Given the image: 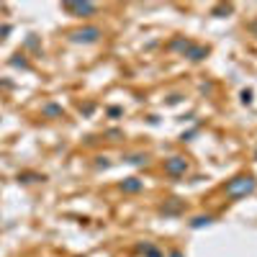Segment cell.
I'll list each match as a JSON object with an SVG mask.
<instances>
[{"mask_svg": "<svg viewBox=\"0 0 257 257\" xmlns=\"http://www.w3.org/2000/svg\"><path fill=\"white\" fill-rule=\"evenodd\" d=\"M255 190H257V180L252 175H237L224 185V193L229 195V198H247Z\"/></svg>", "mask_w": 257, "mask_h": 257, "instance_id": "6da1fadb", "label": "cell"}, {"mask_svg": "<svg viewBox=\"0 0 257 257\" xmlns=\"http://www.w3.org/2000/svg\"><path fill=\"white\" fill-rule=\"evenodd\" d=\"M100 36H103V31L98 26H85V28H80V31H72L70 41H75V44H95Z\"/></svg>", "mask_w": 257, "mask_h": 257, "instance_id": "7a4b0ae2", "label": "cell"}, {"mask_svg": "<svg viewBox=\"0 0 257 257\" xmlns=\"http://www.w3.org/2000/svg\"><path fill=\"white\" fill-rule=\"evenodd\" d=\"M165 175H170V177H185L188 172V160L185 157H170V160H165Z\"/></svg>", "mask_w": 257, "mask_h": 257, "instance_id": "3957f363", "label": "cell"}, {"mask_svg": "<svg viewBox=\"0 0 257 257\" xmlns=\"http://www.w3.org/2000/svg\"><path fill=\"white\" fill-rule=\"evenodd\" d=\"M65 10L72 13V16H78V18H90V16H95V5L93 3H65Z\"/></svg>", "mask_w": 257, "mask_h": 257, "instance_id": "277c9868", "label": "cell"}, {"mask_svg": "<svg viewBox=\"0 0 257 257\" xmlns=\"http://www.w3.org/2000/svg\"><path fill=\"white\" fill-rule=\"evenodd\" d=\"M121 190H124V193H142V190H144V180H139V177H126L124 183H121Z\"/></svg>", "mask_w": 257, "mask_h": 257, "instance_id": "5b68a950", "label": "cell"}, {"mask_svg": "<svg viewBox=\"0 0 257 257\" xmlns=\"http://www.w3.org/2000/svg\"><path fill=\"white\" fill-rule=\"evenodd\" d=\"M183 57L193 59V62H201L203 57H208V47H198V44H190V47H188V52H185Z\"/></svg>", "mask_w": 257, "mask_h": 257, "instance_id": "8992f818", "label": "cell"}, {"mask_svg": "<svg viewBox=\"0 0 257 257\" xmlns=\"http://www.w3.org/2000/svg\"><path fill=\"white\" fill-rule=\"evenodd\" d=\"M211 221H214V216H195L190 221V229H201V226H208Z\"/></svg>", "mask_w": 257, "mask_h": 257, "instance_id": "52a82bcc", "label": "cell"}, {"mask_svg": "<svg viewBox=\"0 0 257 257\" xmlns=\"http://www.w3.org/2000/svg\"><path fill=\"white\" fill-rule=\"evenodd\" d=\"M124 162H129V165H144V162H147V155H142V152L129 155V157H124Z\"/></svg>", "mask_w": 257, "mask_h": 257, "instance_id": "ba28073f", "label": "cell"}, {"mask_svg": "<svg viewBox=\"0 0 257 257\" xmlns=\"http://www.w3.org/2000/svg\"><path fill=\"white\" fill-rule=\"evenodd\" d=\"M139 250H142V252H144L147 257H162V252H160L157 247H152V245H142Z\"/></svg>", "mask_w": 257, "mask_h": 257, "instance_id": "9c48e42d", "label": "cell"}, {"mask_svg": "<svg viewBox=\"0 0 257 257\" xmlns=\"http://www.w3.org/2000/svg\"><path fill=\"white\" fill-rule=\"evenodd\" d=\"M44 113H49V116H62V108H59V105H47V108H44Z\"/></svg>", "mask_w": 257, "mask_h": 257, "instance_id": "30bf717a", "label": "cell"}, {"mask_svg": "<svg viewBox=\"0 0 257 257\" xmlns=\"http://www.w3.org/2000/svg\"><path fill=\"white\" fill-rule=\"evenodd\" d=\"M242 100H245V103L252 100V93H250V90H245V93H242Z\"/></svg>", "mask_w": 257, "mask_h": 257, "instance_id": "8fae6325", "label": "cell"}, {"mask_svg": "<svg viewBox=\"0 0 257 257\" xmlns=\"http://www.w3.org/2000/svg\"><path fill=\"white\" fill-rule=\"evenodd\" d=\"M170 257H183V255H180V252H172V255H170Z\"/></svg>", "mask_w": 257, "mask_h": 257, "instance_id": "7c38bea8", "label": "cell"}]
</instances>
